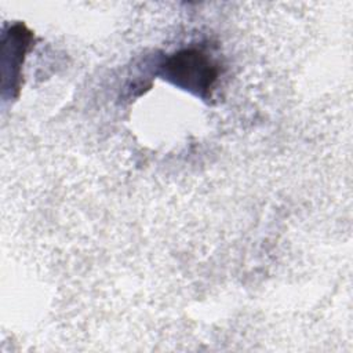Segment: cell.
Listing matches in <instances>:
<instances>
[{"label": "cell", "instance_id": "6da1fadb", "mask_svg": "<svg viewBox=\"0 0 353 353\" xmlns=\"http://www.w3.org/2000/svg\"><path fill=\"white\" fill-rule=\"evenodd\" d=\"M161 73L176 87L207 98L218 79V66L207 52L185 48L165 58Z\"/></svg>", "mask_w": 353, "mask_h": 353}]
</instances>
